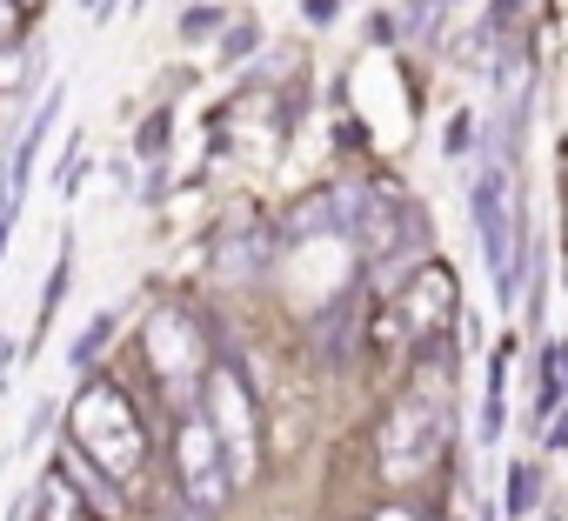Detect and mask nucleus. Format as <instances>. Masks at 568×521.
I'll list each match as a JSON object with an SVG mask.
<instances>
[{
    "label": "nucleus",
    "mask_w": 568,
    "mask_h": 521,
    "mask_svg": "<svg viewBox=\"0 0 568 521\" xmlns=\"http://www.w3.org/2000/svg\"><path fill=\"white\" fill-rule=\"evenodd\" d=\"M375 521H422V514H408V508H388V514H375Z\"/></svg>",
    "instance_id": "obj_20"
},
{
    "label": "nucleus",
    "mask_w": 568,
    "mask_h": 521,
    "mask_svg": "<svg viewBox=\"0 0 568 521\" xmlns=\"http://www.w3.org/2000/svg\"><path fill=\"white\" fill-rule=\"evenodd\" d=\"M442 8H455V0H442Z\"/></svg>",
    "instance_id": "obj_22"
},
{
    "label": "nucleus",
    "mask_w": 568,
    "mask_h": 521,
    "mask_svg": "<svg viewBox=\"0 0 568 521\" xmlns=\"http://www.w3.org/2000/svg\"><path fill=\"white\" fill-rule=\"evenodd\" d=\"M448 154H455V161L468 154V114H455V121H448Z\"/></svg>",
    "instance_id": "obj_18"
},
{
    "label": "nucleus",
    "mask_w": 568,
    "mask_h": 521,
    "mask_svg": "<svg viewBox=\"0 0 568 521\" xmlns=\"http://www.w3.org/2000/svg\"><path fill=\"white\" fill-rule=\"evenodd\" d=\"M261 48V28L254 21H234L227 34H221V61H241V54H254Z\"/></svg>",
    "instance_id": "obj_13"
},
{
    "label": "nucleus",
    "mask_w": 568,
    "mask_h": 521,
    "mask_svg": "<svg viewBox=\"0 0 568 521\" xmlns=\"http://www.w3.org/2000/svg\"><path fill=\"white\" fill-rule=\"evenodd\" d=\"M535 494H541V468H535V461H515V468H508V488H501V508H508V514H528Z\"/></svg>",
    "instance_id": "obj_10"
},
{
    "label": "nucleus",
    "mask_w": 568,
    "mask_h": 521,
    "mask_svg": "<svg viewBox=\"0 0 568 521\" xmlns=\"http://www.w3.org/2000/svg\"><path fill=\"white\" fill-rule=\"evenodd\" d=\"M174 474H181V494L201 508V514H214L227 494H234V474H227V454H221V441H214V428L201 421V408L174 428Z\"/></svg>",
    "instance_id": "obj_5"
},
{
    "label": "nucleus",
    "mask_w": 568,
    "mask_h": 521,
    "mask_svg": "<svg viewBox=\"0 0 568 521\" xmlns=\"http://www.w3.org/2000/svg\"><path fill=\"white\" fill-rule=\"evenodd\" d=\"M114 328H121V315H94V328H81V335H74V348H68V361H74V368L88 375V368L101 361V348L114 341Z\"/></svg>",
    "instance_id": "obj_9"
},
{
    "label": "nucleus",
    "mask_w": 568,
    "mask_h": 521,
    "mask_svg": "<svg viewBox=\"0 0 568 521\" xmlns=\"http://www.w3.org/2000/svg\"><path fill=\"white\" fill-rule=\"evenodd\" d=\"M68 241H61V268H54V282H48V295H41V315H34V341L48 335V321H54V308H61V295H68Z\"/></svg>",
    "instance_id": "obj_12"
},
{
    "label": "nucleus",
    "mask_w": 568,
    "mask_h": 521,
    "mask_svg": "<svg viewBox=\"0 0 568 521\" xmlns=\"http://www.w3.org/2000/svg\"><path fill=\"white\" fill-rule=\"evenodd\" d=\"M214 28H221V14H214V8H187V14H181V34H187V41H207Z\"/></svg>",
    "instance_id": "obj_16"
},
{
    "label": "nucleus",
    "mask_w": 568,
    "mask_h": 521,
    "mask_svg": "<svg viewBox=\"0 0 568 521\" xmlns=\"http://www.w3.org/2000/svg\"><path fill=\"white\" fill-rule=\"evenodd\" d=\"M455 315V275L442 268V260H422V268L408 275V295H402V335L408 341H428L442 335Z\"/></svg>",
    "instance_id": "obj_6"
},
{
    "label": "nucleus",
    "mask_w": 568,
    "mask_h": 521,
    "mask_svg": "<svg viewBox=\"0 0 568 521\" xmlns=\"http://www.w3.org/2000/svg\"><path fill=\"white\" fill-rule=\"evenodd\" d=\"M161 147H168V114H154V121L141 127V141H134V154H141V161H161Z\"/></svg>",
    "instance_id": "obj_15"
},
{
    "label": "nucleus",
    "mask_w": 568,
    "mask_h": 521,
    "mask_svg": "<svg viewBox=\"0 0 568 521\" xmlns=\"http://www.w3.org/2000/svg\"><path fill=\"white\" fill-rule=\"evenodd\" d=\"M555 401H561V348L548 341V348H541V401H535V415L548 421V415H555Z\"/></svg>",
    "instance_id": "obj_11"
},
{
    "label": "nucleus",
    "mask_w": 568,
    "mask_h": 521,
    "mask_svg": "<svg viewBox=\"0 0 568 521\" xmlns=\"http://www.w3.org/2000/svg\"><path fill=\"white\" fill-rule=\"evenodd\" d=\"M442 441H448V408H442L435 395H408V401L388 415V428H382V474H388V481L422 474V468L442 454Z\"/></svg>",
    "instance_id": "obj_4"
},
{
    "label": "nucleus",
    "mask_w": 568,
    "mask_h": 521,
    "mask_svg": "<svg viewBox=\"0 0 568 521\" xmlns=\"http://www.w3.org/2000/svg\"><path fill=\"white\" fill-rule=\"evenodd\" d=\"M475 227H481V247H488V275H495V302L515 308L521 295V275H528V241H521V194L508 181V167H488L475 181Z\"/></svg>",
    "instance_id": "obj_2"
},
{
    "label": "nucleus",
    "mask_w": 568,
    "mask_h": 521,
    "mask_svg": "<svg viewBox=\"0 0 568 521\" xmlns=\"http://www.w3.org/2000/svg\"><path fill=\"white\" fill-rule=\"evenodd\" d=\"M28 28V0H0V48H14Z\"/></svg>",
    "instance_id": "obj_14"
},
{
    "label": "nucleus",
    "mask_w": 568,
    "mask_h": 521,
    "mask_svg": "<svg viewBox=\"0 0 568 521\" xmlns=\"http://www.w3.org/2000/svg\"><path fill=\"white\" fill-rule=\"evenodd\" d=\"M201 421L214 428V441H221V454H227V474L234 481H247L254 474V461H261V448H254V401H247V388H241V375L221 361V368H207L201 375Z\"/></svg>",
    "instance_id": "obj_3"
},
{
    "label": "nucleus",
    "mask_w": 568,
    "mask_h": 521,
    "mask_svg": "<svg viewBox=\"0 0 568 521\" xmlns=\"http://www.w3.org/2000/svg\"><path fill=\"white\" fill-rule=\"evenodd\" d=\"M81 14H94V0H81Z\"/></svg>",
    "instance_id": "obj_21"
},
{
    "label": "nucleus",
    "mask_w": 568,
    "mask_h": 521,
    "mask_svg": "<svg viewBox=\"0 0 568 521\" xmlns=\"http://www.w3.org/2000/svg\"><path fill=\"white\" fill-rule=\"evenodd\" d=\"M48 421H54V401H34V415H28V448L48 435Z\"/></svg>",
    "instance_id": "obj_17"
},
{
    "label": "nucleus",
    "mask_w": 568,
    "mask_h": 521,
    "mask_svg": "<svg viewBox=\"0 0 568 521\" xmlns=\"http://www.w3.org/2000/svg\"><path fill=\"white\" fill-rule=\"evenodd\" d=\"M41 521H101V514H94L61 474H48V481H41Z\"/></svg>",
    "instance_id": "obj_8"
},
{
    "label": "nucleus",
    "mask_w": 568,
    "mask_h": 521,
    "mask_svg": "<svg viewBox=\"0 0 568 521\" xmlns=\"http://www.w3.org/2000/svg\"><path fill=\"white\" fill-rule=\"evenodd\" d=\"M68 428H74L68 448H74L88 468H101L114 488H128V481L148 468V421L134 415V401H128L114 381H81Z\"/></svg>",
    "instance_id": "obj_1"
},
{
    "label": "nucleus",
    "mask_w": 568,
    "mask_h": 521,
    "mask_svg": "<svg viewBox=\"0 0 568 521\" xmlns=\"http://www.w3.org/2000/svg\"><path fill=\"white\" fill-rule=\"evenodd\" d=\"M515 14H521V0H501V8H495V28H508Z\"/></svg>",
    "instance_id": "obj_19"
},
{
    "label": "nucleus",
    "mask_w": 568,
    "mask_h": 521,
    "mask_svg": "<svg viewBox=\"0 0 568 521\" xmlns=\"http://www.w3.org/2000/svg\"><path fill=\"white\" fill-rule=\"evenodd\" d=\"M148 348H154V368H161L174 388H181V381L201 388L207 361H201V335H194V321H187L181 308H161V315L148 321Z\"/></svg>",
    "instance_id": "obj_7"
}]
</instances>
